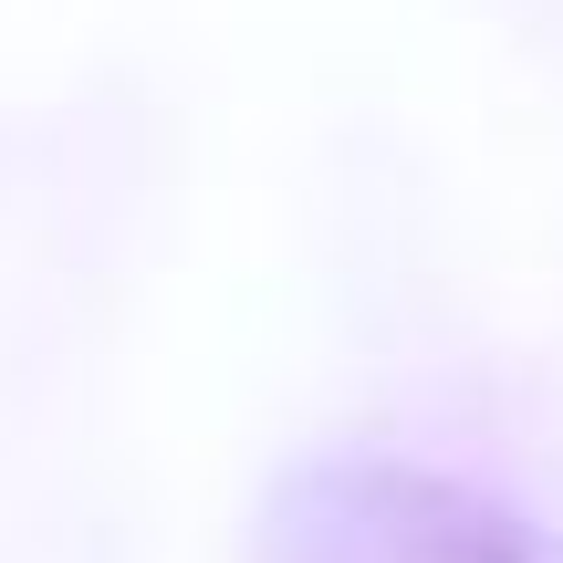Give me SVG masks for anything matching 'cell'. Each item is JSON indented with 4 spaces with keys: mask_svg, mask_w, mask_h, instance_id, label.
Returning a JSON list of instances; mask_svg holds the SVG:
<instances>
[{
    "mask_svg": "<svg viewBox=\"0 0 563 563\" xmlns=\"http://www.w3.org/2000/svg\"><path fill=\"white\" fill-rule=\"evenodd\" d=\"M262 563H563V511L501 460L397 428H334L282 460Z\"/></svg>",
    "mask_w": 563,
    "mask_h": 563,
    "instance_id": "6da1fadb",
    "label": "cell"
}]
</instances>
